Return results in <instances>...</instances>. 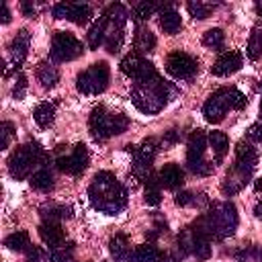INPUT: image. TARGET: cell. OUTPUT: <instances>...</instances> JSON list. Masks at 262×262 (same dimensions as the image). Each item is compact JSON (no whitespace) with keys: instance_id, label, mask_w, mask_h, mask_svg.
<instances>
[{"instance_id":"cell-39","label":"cell","mask_w":262,"mask_h":262,"mask_svg":"<svg viewBox=\"0 0 262 262\" xmlns=\"http://www.w3.org/2000/svg\"><path fill=\"white\" fill-rule=\"evenodd\" d=\"M72 254H74V242H66L59 248L49 250V260L51 262H72Z\"/></svg>"},{"instance_id":"cell-48","label":"cell","mask_w":262,"mask_h":262,"mask_svg":"<svg viewBox=\"0 0 262 262\" xmlns=\"http://www.w3.org/2000/svg\"><path fill=\"white\" fill-rule=\"evenodd\" d=\"M0 23L2 25H8L10 23V10H8V4L6 2L0 4Z\"/></svg>"},{"instance_id":"cell-15","label":"cell","mask_w":262,"mask_h":262,"mask_svg":"<svg viewBox=\"0 0 262 262\" xmlns=\"http://www.w3.org/2000/svg\"><path fill=\"white\" fill-rule=\"evenodd\" d=\"M37 231H39L41 242L47 244L49 250L59 248L61 244H66V233H63V229H61V225H59L57 221H43V223L37 227Z\"/></svg>"},{"instance_id":"cell-6","label":"cell","mask_w":262,"mask_h":262,"mask_svg":"<svg viewBox=\"0 0 262 262\" xmlns=\"http://www.w3.org/2000/svg\"><path fill=\"white\" fill-rule=\"evenodd\" d=\"M129 127V119L121 113H111L102 104L94 106L88 119V129L94 141H106L113 135L125 133Z\"/></svg>"},{"instance_id":"cell-10","label":"cell","mask_w":262,"mask_h":262,"mask_svg":"<svg viewBox=\"0 0 262 262\" xmlns=\"http://www.w3.org/2000/svg\"><path fill=\"white\" fill-rule=\"evenodd\" d=\"M166 72L176 80H192L199 72V61L186 51H172L166 57Z\"/></svg>"},{"instance_id":"cell-24","label":"cell","mask_w":262,"mask_h":262,"mask_svg":"<svg viewBox=\"0 0 262 262\" xmlns=\"http://www.w3.org/2000/svg\"><path fill=\"white\" fill-rule=\"evenodd\" d=\"M207 143L211 145L213 149V156H215V164H221V160L225 158V154L229 151V139L225 133L221 131H211L207 135Z\"/></svg>"},{"instance_id":"cell-44","label":"cell","mask_w":262,"mask_h":262,"mask_svg":"<svg viewBox=\"0 0 262 262\" xmlns=\"http://www.w3.org/2000/svg\"><path fill=\"white\" fill-rule=\"evenodd\" d=\"M68 10H70V2H57L51 8L53 18H68Z\"/></svg>"},{"instance_id":"cell-33","label":"cell","mask_w":262,"mask_h":262,"mask_svg":"<svg viewBox=\"0 0 262 262\" xmlns=\"http://www.w3.org/2000/svg\"><path fill=\"white\" fill-rule=\"evenodd\" d=\"M192 229V227H190ZM192 250H190V256H194L196 260H209L211 258V239L209 237H205V235H201V233H196L194 229H192Z\"/></svg>"},{"instance_id":"cell-18","label":"cell","mask_w":262,"mask_h":262,"mask_svg":"<svg viewBox=\"0 0 262 262\" xmlns=\"http://www.w3.org/2000/svg\"><path fill=\"white\" fill-rule=\"evenodd\" d=\"M106 33H104V47H106V51L108 53H119V49H121V45H123V39H125V33H123V29H125V25H121V23H115V20H111L108 16H106Z\"/></svg>"},{"instance_id":"cell-47","label":"cell","mask_w":262,"mask_h":262,"mask_svg":"<svg viewBox=\"0 0 262 262\" xmlns=\"http://www.w3.org/2000/svg\"><path fill=\"white\" fill-rule=\"evenodd\" d=\"M20 10L25 16H37V4L33 2H20Z\"/></svg>"},{"instance_id":"cell-17","label":"cell","mask_w":262,"mask_h":262,"mask_svg":"<svg viewBox=\"0 0 262 262\" xmlns=\"http://www.w3.org/2000/svg\"><path fill=\"white\" fill-rule=\"evenodd\" d=\"M160 27L166 35H176L182 29V18L172 4H160Z\"/></svg>"},{"instance_id":"cell-34","label":"cell","mask_w":262,"mask_h":262,"mask_svg":"<svg viewBox=\"0 0 262 262\" xmlns=\"http://www.w3.org/2000/svg\"><path fill=\"white\" fill-rule=\"evenodd\" d=\"M156 10H160V4H156V2H135V4L131 6V18H133L137 25H141V23L147 20Z\"/></svg>"},{"instance_id":"cell-22","label":"cell","mask_w":262,"mask_h":262,"mask_svg":"<svg viewBox=\"0 0 262 262\" xmlns=\"http://www.w3.org/2000/svg\"><path fill=\"white\" fill-rule=\"evenodd\" d=\"M37 80L41 82L43 88H53L59 82V70L51 63V61H39L37 70H35Z\"/></svg>"},{"instance_id":"cell-16","label":"cell","mask_w":262,"mask_h":262,"mask_svg":"<svg viewBox=\"0 0 262 262\" xmlns=\"http://www.w3.org/2000/svg\"><path fill=\"white\" fill-rule=\"evenodd\" d=\"M108 248H111V254L115 260L119 262H135V248L131 246L129 237L125 233H117L111 237L108 242Z\"/></svg>"},{"instance_id":"cell-30","label":"cell","mask_w":262,"mask_h":262,"mask_svg":"<svg viewBox=\"0 0 262 262\" xmlns=\"http://www.w3.org/2000/svg\"><path fill=\"white\" fill-rule=\"evenodd\" d=\"M162 201V182H160V174L151 172L149 178L145 180V203L156 207Z\"/></svg>"},{"instance_id":"cell-53","label":"cell","mask_w":262,"mask_h":262,"mask_svg":"<svg viewBox=\"0 0 262 262\" xmlns=\"http://www.w3.org/2000/svg\"><path fill=\"white\" fill-rule=\"evenodd\" d=\"M260 92H262V82H260ZM260 117H262V102H260Z\"/></svg>"},{"instance_id":"cell-9","label":"cell","mask_w":262,"mask_h":262,"mask_svg":"<svg viewBox=\"0 0 262 262\" xmlns=\"http://www.w3.org/2000/svg\"><path fill=\"white\" fill-rule=\"evenodd\" d=\"M82 53H84V45L76 35H72L68 31H57L53 35V39H51V59L53 61H59V63L72 61V59L80 57Z\"/></svg>"},{"instance_id":"cell-3","label":"cell","mask_w":262,"mask_h":262,"mask_svg":"<svg viewBox=\"0 0 262 262\" xmlns=\"http://www.w3.org/2000/svg\"><path fill=\"white\" fill-rule=\"evenodd\" d=\"M174 94H176V88L170 82H164L162 76L149 82H137L131 86V100L145 115L160 113Z\"/></svg>"},{"instance_id":"cell-43","label":"cell","mask_w":262,"mask_h":262,"mask_svg":"<svg viewBox=\"0 0 262 262\" xmlns=\"http://www.w3.org/2000/svg\"><path fill=\"white\" fill-rule=\"evenodd\" d=\"M45 260H49V254H45L41 248H37V246H33L29 252H27V262H45Z\"/></svg>"},{"instance_id":"cell-45","label":"cell","mask_w":262,"mask_h":262,"mask_svg":"<svg viewBox=\"0 0 262 262\" xmlns=\"http://www.w3.org/2000/svg\"><path fill=\"white\" fill-rule=\"evenodd\" d=\"M244 256H246V258H252L254 262H262V248H258V246H250V248L244 252Z\"/></svg>"},{"instance_id":"cell-4","label":"cell","mask_w":262,"mask_h":262,"mask_svg":"<svg viewBox=\"0 0 262 262\" xmlns=\"http://www.w3.org/2000/svg\"><path fill=\"white\" fill-rule=\"evenodd\" d=\"M248 106V98L235 86H223L215 90L203 104V115L209 123H221L227 111H242Z\"/></svg>"},{"instance_id":"cell-11","label":"cell","mask_w":262,"mask_h":262,"mask_svg":"<svg viewBox=\"0 0 262 262\" xmlns=\"http://www.w3.org/2000/svg\"><path fill=\"white\" fill-rule=\"evenodd\" d=\"M88 162H90V154H88L86 145H84V143H78V145H74L72 154L59 156V158L55 160V166H57V170L63 172V174L80 176V174L88 168Z\"/></svg>"},{"instance_id":"cell-2","label":"cell","mask_w":262,"mask_h":262,"mask_svg":"<svg viewBox=\"0 0 262 262\" xmlns=\"http://www.w3.org/2000/svg\"><path fill=\"white\" fill-rule=\"evenodd\" d=\"M196 233L209 237V239H225L235 233L237 227V211L235 205L229 201H217L209 205V211L203 213L192 225Z\"/></svg>"},{"instance_id":"cell-31","label":"cell","mask_w":262,"mask_h":262,"mask_svg":"<svg viewBox=\"0 0 262 262\" xmlns=\"http://www.w3.org/2000/svg\"><path fill=\"white\" fill-rule=\"evenodd\" d=\"M4 246H6L8 250H12V252H25V254L33 248L31 237H29L27 231H14V233L6 235V237H4Z\"/></svg>"},{"instance_id":"cell-23","label":"cell","mask_w":262,"mask_h":262,"mask_svg":"<svg viewBox=\"0 0 262 262\" xmlns=\"http://www.w3.org/2000/svg\"><path fill=\"white\" fill-rule=\"evenodd\" d=\"M166 252H162L156 244L147 242L141 246H135V262H164L166 260Z\"/></svg>"},{"instance_id":"cell-13","label":"cell","mask_w":262,"mask_h":262,"mask_svg":"<svg viewBox=\"0 0 262 262\" xmlns=\"http://www.w3.org/2000/svg\"><path fill=\"white\" fill-rule=\"evenodd\" d=\"M252 174H254L252 170L233 164L231 170L225 174V180H223V184H221V190H223L225 194H235V192H239V190L250 182Z\"/></svg>"},{"instance_id":"cell-40","label":"cell","mask_w":262,"mask_h":262,"mask_svg":"<svg viewBox=\"0 0 262 262\" xmlns=\"http://www.w3.org/2000/svg\"><path fill=\"white\" fill-rule=\"evenodd\" d=\"M0 135H2L0 145H2V149H6V147L10 145V141H12V137H14V125H12L10 121H4V123L0 125Z\"/></svg>"},{"instance_id":"cell-37","label":"cell","mask_w":262,"mask_h":262,"mask_svg":"<svg viewBox=\"0 0 262 262\" xmlns=\"http://www.w3.org/2000/svg\"><path fill=\"white\" fill-rule=\"evenodd\" d=\"M223 43H225V33L221 29H209L205 35H203V45L213 49V51H221L223 49Z\"/></svg>"},{"instance_id":"cell-20","label":"cell","mask_w":262,"mask_h":262,"mask_svg":"<svg viewBox=\"0 0 262 262\" xmlns=\"http://www.w3.org/2000/svg\"><path fill=\"white\" fill-rule=\"evenodd\" d=\"M233 164L244 166V168H248V170L254 172V168H256V164H258V151H256V147H254L250 141L242 139V141L235 145V162H233Z\"/></svg>"},{"instance_id":"cell-29","label":"cell","mask_w":262,"mask_h":262,"mask_svg":"<svg viewBox=\"0 0 262 262\" xmlns=\"http://www.w3.org/2000/svg\"><path fill=\"white\" fill-rule=\"evenodd\" d=\"M106 16L104 14H100L98 16V20L90 27V31H88V47L90 49H98L100 45H104V33H106Z\"/></svg>"},{"instance_id":"cell-21","label":"cell","mask_w":262,"mask_h":262,"mask_svg":"<svg viewBox=\"0 0 262 262\" xmlns=\"http://www.w3.org/2000/svg\"><path fill=\"white\" fill-rule=\"evenodd\" d=\"M133 45H135V49H137V53H139V55H141V53H151V51L156 49V35H154L147 27L137 25Z\"/></svg>"},{"instance_id":"cell-42","label":"cell","mask_w":262,"mask_h":262,"mask_svg":"<svg viewBox=\"0 0 262 262\" xmlns=\"http://www.w3.org/2000/svg\"><path fill=\"white\" fill-rule=\"evenodd\" d=\"M246 137L250 143H262V123H252L246 131Z\"/></svg>"},{"instance_id":"cell-26","label":"cell","mask_w":262,"mask_h":262,"mask_svg":"<svg viewBox=\"0 0 262 262\" xmlns=\"http://www.w3.org/2000/svg\"><path fill=\"white\" fill-rule=\"evenodd\" d=\"M92 6L90 4H82V2H70V10H68V20H72L74 25H86L92 18Z\"/></svg>"},{"instance_id":"cell-14","label":"cell","mask_w":262,"mask_h":262,"mask_svg":"<svg viewBox=\"0 0 262 262\" xmlns=\"http://www.w3.org/2000/svg\"><path fill=\"white\" fill-rule=\"evenodd\" d=\"M29 45H31V33L27 29H20L16 33V37L12 39V43H10V61H12L14 70H18L23 66V61L27 59Z\"/></svg>"},{"instance_id":"cell-32","label":"cell","mask_w":262,"mask_h":262,"mask_svg":"<svg viewBox=\"0 0 262 262\" xmlns=\"http://www.w3.org/2000/svg\"><path fill=\"white\" fill-rule=\"evenodd\" d=\"M33 117H35V123L39 127H49L55 119V104L53 102H39L33 111Z\"/></svg>"},{"instance_id":"cell-7","label":"cell","mask_w":262,"mask_h":262,"mask_svg":"<svg viewBox=\"0 0 262 262\" xmlns=\"http://www.w3.org/2000/svg\"><path fill=\"white\" fill-rule=\"evenodd\" d=\"M111 70L106 61H96L88 70L80 72L76 78V88L82 94H102L108 86Z\"/></svg>"},{"instance_id":"cell-51","label":"cell","mask_w":262,"mask_h":262,"mask_svg":"<svg viewBox=\"0 0 262 262\" xmlns=\"http://www.w3.org/2000/svg\"><path fill=\"white\" fill-rule=\"evenodd\" d=\"M256 190H258V192H260V190H262V176H260V178H258V180H256Z\"/></svg>"},{"instance_id":"cell-1","label":"cell","mask_w":262,"mask_h":262,"mask_svg":"<svg viewBox=\"0 0 262 262\" xmlns=\"http://www.w3.org/2000/svg\"><path fill=\"white\" fill-rule=\"evenodd\" d=\"M88 196H90L92 207L106 215H117L127 205V188L108 170L94 174L88 186Z\"/></svg>"},{"instance_id":"cell-50","label":"cell","mask_w":262,"mask_h":262,"mask_svg":"<svg viewBox=\"0 0 262 262\" xmlns=\"http://www.w3.org/2000/svg\"><path fill=\"white\" fill-rule=\"evenodd\" d=\"M178 260H180V256H178V254H168L164 262H178Z\"/></svg>"},{"instance_id":"cell-5","label":"cell","mask_w":262,"mask_h":262,"mask_svg":"<svg viewBox=\"0 0 262 262\" xmlns=\"http://www.w3.org/2000/svg\"><path fill=\"white\" fill-rule=\"evenodd\" d=\"M45 160H47V154L45 149L41 147L39 141H29L25 145H18L10 158H8V172L14 180H23L27 176H33V168L35 166H45Z\"/></svg>"},{"instance_id":"cell-38","label":"cell","mask_w":262,"mask_h":262,"mask_svg":"<svg viewBox=\"0 0 262 262\" xmlns=\"http://www.w3.org/2000/svg\"><path fill=\"white\" fill-rule=\"evenodd\" d=\"M213 8H215V4H209V2H201V0H192V2H188L186 4V10L190 12V16L192 18H196V20H205L211 12H213Z\"/></svg>"},{"instance_id":"cell-28","label":"cell","mask_w":262,"mask_h":262,"mask_svg":"<svg viewBox=\"0 0 262 262\" xmlns=\"http://www.w3.org/2000/svg\"><path fill=\"white\" fill-rule=\"evenodd\" d=\"M174 203L178 207H205L209 205V199L205 192H192V190H180L174 196Z\"/></svg>"},{"instance_id":"cell-8","label":"cell","mask_w":262,"mask_h":262,"mask_svg":"<svg viewBox=\"0 0 262 262\" xmlns=\"http://www.w3.org/2000/svg\"><path fill=\"white\" fill-rule=\"evenodd\" d=\"M205 149H207V135L201 129L192 131L190 137H188L186 166L196 176H209L213 172V164L205 160Z\"/></svg>"},{"instance_id":"cell-27","label":"cell","mask_w":262,"mask_h":262,"mask_svg":"<svg viewBox=\"0 0 262 262\" xmlns=\"http://www.w3.org/2000/svg\"><path fill=\"white\" fill-rule=\"evenodd\" d=\"M29 182H31V186H33L35 190H39V192H49V190L53 188V174H51V170H49L47 166H41L37 172H33V176L29 178Z\"/></svg>"},{"instance_id":"cell-41","label":"cell","mask_w":262,"mask_h":262,"mask_svg":"<svg viewBox=\"0 0 262 262\" xmlns=\"http://www.w3.org/2000/svg\"><path fill=\"white\" fill-rule=\"evenodd\" d=\"M27 86H29L27 76H25L23 72H18V74H16V84H14V88H12V96H14L16 100H20V98L27 94Z\"/></svg>"},{"instance_id":"cell-52","label":"cell","mask_w":262,"mask_h":262,"mask_svg":"<svg viewBox=\"0 0 262 262\" xmlns=\"http://www.w3.org/2000/svg\"><path fill=\"white\" fill-rule=\"evenodd\" d=\"M256 10H258V14L262 16V2H258V4H256Z\"/></svg>"},{"instance_id":"cell-25","label":"cell","mask_w":262,"mask_h":262,"mask_svg":"<svg viewBox=\"0 0 262 262\" xmlns=\"http://www.w3.org/2000/svg\"><path fill=\"white\" fill-rule=\"evenodd\" d=\"M41 217L43 221H61V219H70L72 217V207L68 205H59V203H49V205H43L41 209Z\"/></svg>"},{"instance_id":"cell-12","label":"cell","mask_w":262,"mask_h":262,"mask_svg":"<svg viewBox=\"0 0 262 262\" xmlns=\"http://www.w3.org/2000/svg\"><path fill=\"white\" fill-rule=\"evenodd\" d=\"M242 66H244V55H242V51L229 49V51H223V53L215 59V63L211 66V74H213V76H219V78L231 76V74H235Z\"/></svg>"},{"instance_id":"cell-35","label":"cell","mask_w":262,"mask_h":262,"mask_svg":"<svg viewBox=\"0 0 262 262\" xmlns=\"http://www.w3.org/2000/svg\"><path fill=\"white\" fill-rule=\"evenodd\" d=\"M141 63H143V57H141L137 51H131V53H127V55L121 59V72L133 80V78H135V74L139 72Z\"/></svg>"},{"instance_id":"cell-36","label":"cell","mask_w":262,"mask_h":262,"mask_svg":"<svg viewBox=\"0 0 262 262\" xmlns=\"http://www.w3.org/2000/svg\"><path fill=\"white\" fill-rule=\"evenodd\" d=\"M246 53H248V57H250L252 61H256V59L262 57V29H260V27H254V29H252Z\"/></svg>"},{"instance_id":"cell-46","label":"cell","mask_w":262,"mask_h":262,"mask_svg":"<svg viewBox=\"0 0 262 262\" xmlns=\"http://www.w3.org/2000/svg\"><path fill=\"white\" fill-rule=\"evenodd\" d=\"M180 141V131L178 129H170L166 135H164V145H174Z\"/></svg>"},{"instance_id":"cell-19","label":"cell","mask_w":262,"mask_h":262,"mask_svg":"<svg viewBox=\"0 0 262 262\" xmlns=\"http://www.w3.org/2000/svg\"><path fill=\"white\" fill-rule=\"evenodd\" d=\"M158 174H160L162 186L168 188V190H178V188L182 186V182H184V172H182V168H180L178 164H174V162L166 164Z\"/></svg>"},{"instance_id":"cell-49","label":"cell","mask_w":262,"mask_h":262,"mask_svg":"<svg viewBox=\"0 0 262 262\" xmlns=\"http://www.w3.org/2000/svg\"><path fill=\"white\" fill-rule=\"evenodd\" d=\"M254 215H256L258 219H262V201H256V205H254Z\"/></svg>"}]
</instances>
